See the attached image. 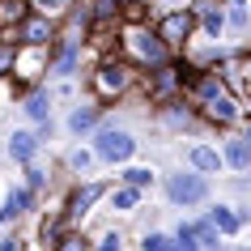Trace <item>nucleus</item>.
Returning a JSON list of instances; mask_svg holds the SVG:
<instances>
[{"instance_id":"26","label":"nucleus","mask_w":251,"mask_h":251,"mask_svg":"<svg viewBox=\"0 0 251 251\" xmlns=\"http://www.w3.org/2000/svg\"><path fill=\"white\" fill-rule=\"evenodd\" d=\"M64 230H68V222H64V217H51V222H43V247L51 251L55 243H60V234H64Z\"/></svg>"},{"instance_id":"24","label":"nucleus","mask_w":251,"mask_h":251,"mask_svg":"<svg viewBox=\"0 0 251 251\" xmlns=\"http://www.w3.org/2000/svg\"><path fill=\"white\" fill-rule=\"evenodd\" d=\"M136 204H141V192H136V187H115V192H111V209H136Z\"/></svg>"},{"instance_id":"22","label":"nucleus","mask_w":251,"mask_h":251,"mask_svg":"<svg viewBox=\"0 0 251 251\" xmlns=\"http://www.w3.org/2000/svg\"><path fill=\"white\" fill-rule=\"evenodd\" d=\"M94 124H98V106H77V111H73V115H68V128H73V132H90Z\"/></svg>"},{"instance_id":"7","label":"nucleus","mask_w":251,"mask_h":251,"mask_svg":"<svg viewBox=\"0 0 251 251\" xmlns=\"http://www.w3.org/2000/svg\"><path fill=\"white\" fill-rule=\"evenodd\" d=\"M166 192H171V200H175V204L192 209V204H200V200L209 196V183H204V175H171Z\"/></svg>"},{"instance_id":"4","label":"nucleus","mask_w":251,"mask_h":251,"mask_svg":"<svg viewBox=\"0 0 251 251\" xmlns=\"http://www.w3.org/2000/svg\"><path fill=\"white\" fill-rule=\"evenodd\" d=\"M153 34L166 43V51H175V47H187V43H192V34H196V22H192V13H187V9H171L166 17H158Z\"/></svg>"},{"instance_id":"32","label":"nucleus","mask_w":251,"mask_h":251,"mask_svg":"<svg viewBox=\"0 0 251 251\" xmlns=\"http://www.w3.org/2000/svg\"><path fill=\"white\" fill-rule=\"evenodd\" d=\"M0 251H26V238L22 234H4L0 238Z\"/></svg>"},{"instance_id":"23","label":"nucleus","mask_w":251,"mask_h":251,"mask_svg":"<svg viewBox=\"0 0 251 251\" xmlns=\"http://www.w3.org/2000/svg\"><path fill=\"white\" fill-rule=\"evenodd\" d=\"M149 183H153V171H149V166H128V171H124V187H136V192H145Z\"/></svg>"},{"instance_id":"8","label":"nucleus","mask_w":251,"mask_h":251,"mask_svg":"<svg viewBox=\"0 0 251 251\" xmlns=\"http://www.w3.org/2000/svg\"><path fill=\"white\" fill-rule=\"evenodd\" d=\"M51 64V47H17L13 51V73L22 81H39Z\"/></svg>"},{"instance_id":"25","label":"nucleus","mask_w":251,"mask_h":251,"mask_svg":"<svg viewBox=\"0 0 251 251\" xmlns=\"http://www.w3.org/2000/svg\"><path fill=\"white\" fill-rule=\"evenodd\" d=\"M51 251H90V238L77 234V230H64V234H60V243H55Z\"/></svg>"},{"instance_id":"13","label":"nucleus","mask_w":251,"mask_h":251,"mask_svg":"<svg viewBox=\"0 0 251 251\" xmlns=\"http://www.w3.org/2000/svg\"><path fill=\"white\" fill-rule=\"evenodd\" d=\"M34 204V192H26V187H13L9 192V200H4V209H0V226H13L22 213Z\"/></svg>"},{"instance_id":"29","label":"nucleus","mask_w":251,"mask_h":251,"mask_svg":"<svg viewBox=\"0 0 251 251\" xmlns=\"http://www.w3.org/2000/svg\"><path fill=\"white\" fill-rule=\"evenodd\" d=\"M226 26L247 30V4H230V13H226Z\"/></svg>"},{"instance_id":"15","label":"nucleus","mask_w":251,"mask_h":251,"mask_svg":"<svg viewBox=\"0 0 251 251\" xmlns=\"http://www.w3.org/2000/svg\"><path fill=\"white\" fill-rule=\"evenodd\" d=\"M34 149H39V136L26 132V128L9 136V158H13V162H30V158H34Z\"/></svg>"},{"instance_id":"11","label":"nucleus","mask_w":251,"mask_h":251,"mask_svg":"<svg viewBox=\"0 0 251 251\" xmlns=\"http://www.w3.org/2000/svg\"><path fill=\"white\" fill-rule=\"evenodd\" d=\"M102 196H106V187H102V183H85V187H77V192L68 196V213H64V222L73 226L77 217H85V213H90V204H98Z\"/></svg>"},{"instance_id":"17","label":"nucleus","mask_w":251,"mask_h":251,"mask_svg":"<svg viewBox=\"0 0 251 251\" xmlns=\"http://www.w3.org/2000/svg\"><path fill=\"white\" fill-rule=\"evenodd\" d=\"M68 4H73V0H26V13L47 17V22H60V17L68 13Z\"/></svg>"},{"instance_id":"10","label":"nucleus","mask_w":251,"mask_h":251,"mask_svg":"<svg viewBox=\"0 0 251 251\" xmlns=\"http://www.w3.org/2000/svg\"><path fill=\"white\" fill-rule=\"evenodd\" d=\"M200 115L209 119V124L230 128V124H238V119H243V102H238L234 94H217V98H209V102H200Z\"/></svg>"},{"instance_id":"20","label":"nucleus","mask_w":251,"mask_h":251,"mask_svg":"<svg viewBox=\"0 0 251 251\" xmlns=\"http://www.w3.org/2000/svg\"><path fill=\"white\" fill-rule=\"evenodd\" d=\"M26 115L30 119H39V124H47V119H51V98H47V94H26Z\"/></svg>"},{"instance_id":"14","label":"nucleus","mask_w":251,"mask_h":251,"mask_svg":"<svg viewBox=\"0 0 251 251\" xmlns=\"http://www.w3.org/2000/svg\"><path fill=\"white\" fill-rule=\"evenodd\" d=\"M204 222H209L217 234H238V230H243V213H234V209H226V204H217V209H213Z\"/></svg>"},{"instance_id":"31","label":"nucleus","mask_w":251,"mask_h":251,"mask_svg":"<svg viewBox=\"0 0 251 251\" xmlns=\"http://www.w3.org/2000/svg\"><path fill=\"white\" fill-rule=\"evenodd\" d=\"M90 162H94V153H90V149H73V153H68V166H73V171H85Z\"/></svg>"},{"instance_id":"19","label":"nucleus","mask_w":251,"mask_h":251,"mask_svg":"<svg viewBox=\"0 0 251 251\" xmlns=\"http://www.w3.org/2000/svg\"><path fill=\"white\" fill-rule=\"evenodd\" d=\"M187 226H192V243H196L200 251H217L222 247V234H217L209 222H187Z\"/></svg>"},{"instance_id":"9","label":"nucleus","mask_w":251,"mask_h":251,"mask_svg":"<svg viewBox=\"0 0 251 251\" xmlns=\"http://www.w3.org/2000/svg\"><path fill=\"white\" fill-rule=\"evenodd\" d=\"M226 0H196L187 13H192V22H196L209 39H222V30H226V9H222Z\"/></svg>"},{"instance_id":"12","label":"nucleus","mask_w":251,"mask_h":251,"mask_svg":"<svg viewBox=\"0 0 251 251\" xmlns=\"http://www.w3.org/2000/svg\"><path fill=\"white\" fill-rule=\"evenodd\" d=\"M55 47V55H51V73H73L77 68V55H81V39H55L51 43Z\"/></svg>"},{"instance_id":"16","label":"nucleus","mask_w":251,"mask_h":251,"mask_svg":"<svg viewBox=\"0 0 251 251\" xmlns=\"http://www.w3.org/2000/svg\"><path fill=\"white\" fill-rule=\"evenodd\" d=\"M222 166H234V171H247V166H251V149H247V141H243V136H234V141H226Z\"/></svg>"},{"instance_id":"33","label":"nucleus","mask_w":251,"mask_h":251,"mask_svg":"<svg viewBox=\"0 0 251 251\" xmlns=\"http://www.w3.org/2000/svg\"><path fill=\"white\" fill-rule=\"evenodd\" d=\"M162 4H179V0H162Z\"/></svg>"},{"instance_id":"18","label":"nucleus","mask_w":251,"mask_h":251,"mask_svg":"<svg viewBox=\"0 0 251 251\" xmlns=\"http://www.w3.org/2000/svg\"><path fill=\"white\" fill-rule=\"evenodd\" d=\"M192 171L196 175H213V171H222V153L209 145H196L192 149Z\"/></svg>"},{"instance_id":"27","label":"nucleus","mask_w":251,"mask_h":251,"mask_svg":"<svg viewBox=\"0 0 251 251\" xmlns=\"http://www.w3.org/2000/svg\"><path fill=\"white\" fill-rule=\"evenodd\" d=\"M90 251H124V238H119L115 230H106L98 243H90Z\"/></svg>"},{"instance_id":"21","label":"nucleus","mask_w":251,"mask_h":251,"mask_svg":"<svg viewBox=\"0 0 251 251\" xmlns=\"http://www.w3.org/2000/svg\"><path fill=\"white\" fill-rule=\"evenodd\" d=\"M26 17V0H0V30H13Z\"/></svg>"},{"instance_id":"6","label":"nucleus","mask_w":251,"mask_h":251,"mask_svg":"<svg viewBox=\"0 0 251 251\" xmlns=\"http://www.w3.org/2000/svg\"><path fill=\"white\" fill-rule=\"evenodd\" d=\"M13 39H17V47H51V43H55V22L26 13L13 26Z\"/></svg>"},{"instance_id":"5","label":"nucleus","mask_w":251,"mask_h":251,"mask_svg":"<svg viewBox=\"0 0 251 251\" xmlns=\"http://www.w3.org/2000/svg\"><path fill=\"white\" fill-rule=\"evenodd\" d=\"M132 153H136V141L119 128H102L94 136V158H102V162H128Z\"/></svg>"},{"instance_id":"30","label":"nucleus","mask_w":251,"mask_h":251,"mask_svg":"<svg viewBox=\"0 0 251 251\" xmlns=\"http://www.w3.org/2000/svg\"><path fill=\"white\" fill-rule=\"evenodd\" d=\"M43 183H47V171H39V166H26V192H39Z\"/></svg>"},{"instance_id":"34","label":"nucleus","mask_w":251,"mask_h":251,"mask_svg":"<svg viewBox=\"0 0 251 251\" xmlns=\"http://www.w3.org/2000/svg\"><path fill=\"white\" fill-rule=\"evenodd\" d=\"M217 251H222V247H217Z\"/></svg>"},{"instance_id":"1","label":"nucleus","mask_w":251,"mask_h":251,"mask_svg":"<svg viewBox=\"0 0 251 251\" xmlns=\"http://www.w3.org/2000/svg\"><path fill=\"white\" fill-rule=\"evenodd\" d=\"M115 39H119V60H124V64H132L136 73H149V68L171 64L166 43L153 34L149 22H124V26L115 30Z\"/></svg>"},{"instance_id":"28","label":"nucleus","mask_w":251,"mask_h":251,"mask_svg":"<svg viewBox=\"0 0 251 251\" xmlns=\"http://www.w3.org/2000/svg\"><path fill=\"white\" fill-rule=\"evenodd\" d=\"M141 251H171V234H162V230H153V234H145V243H141Z\"/></svg>"},{"instance_id":"2","label":"nucleus","mask_w":251,"mask_h":251,"mask_svg":"<svg viewBox=\"0 0 251 251\" xmlns=\"http://www.w3.org/2000/svg\"><path fill=\"white\" fill-rule=\"evenodd\" d=\"M132 85H136V68L124 64V60H115V55L98 60L94 73H90V90L98 94V102H115V98H124Z\"/></svg>"},{"instance_id":"3","label":"nucleus","mask_w":251,"mask_h":251,"mask_svg":"<svg viewBox=\"0 0 251 251\" xmlns=\"http://www.w3.org/2000/svg\"><path fill=\"white\" fill-rule=\"evenodd\" d=\"M187 73H192V68H183V64H162V68H149V81H145L149 102L171 106V102H175V94H179V90L187 85Z\"/></svg>"}]
</instances>
